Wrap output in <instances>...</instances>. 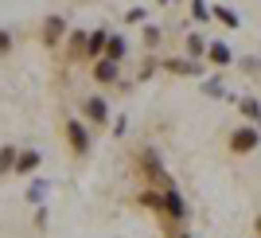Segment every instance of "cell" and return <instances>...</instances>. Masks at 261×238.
<instances>
[{"instance_id": "cell-1", "label": "cell", "mask_w": 261, "mask_h": 238, "mask_svg": "<svg viewBox=\"0 0 261 238\" xmlns=\"http://www.w3.org/2000/svg\"><path fill=\"white\" fill-rule=\"evenodd\" d=\"M257 145H261V133L253 129V125H242V129L230 133V152H234V156H246V152H253Z\"/></svg>"}, {"instance_id": "cell-2", "label": "cell", "mask_w": 261, "mask_h": 238, "mask_svg": "<svg viewBox=\"0 0 261 238\" xmlns=\"http://www.w3.org/2000/svg\"><path fill=\"white\" fill-rule=\"evenodd\" d=\"M86 117L94 121V125H106V121H109V106H106V98H90V102H86Z\"/></svg>"}, {"instance_id": "cell-3", "label": "cell", "mask_w": 261, "mask_h": 238, "mask_svg": "<svg viewBox=\"0 0 261 238\" xmlns=\"http://www.w3.org/2000/svg\"><path fill=\"white\" fill-rule=\"evenodd\" d=\"M63 32H66L63 16H51V20L43 23V43H47V47H55V43H59V39H63Z\"/></svg>"}, {"instance_id": "cell-4", "label": "cell", "mask_w": 261, "mask_h": 238, "mask_svg": "<svg viewBox=\"0 0 261 238\" xmlns=\"http://www.w3.org/2000/svg\"><path fill=\"white\" fill-rule=\"evenodd\" d=\"M94 78H98L101 86L117 82V63H109V59H98V66H94Z\"/></svg>"}, {"instance_id": "cell-5", "label": "cell", "mask_w": 261, "mask_h": 238, "mask_svg": "<svg viewBox=\"0 0 261 238\" xmlns=\"http://www.w3.org/2000/svg\"><path fill=\"white\" fill-rule=\"evenodd\" d=\"M66 133H70V145H74L78 152H86V149H90V141H86V129H82L78 121H66Z\"/></svg>"}, {"instance_id": "cell-6", "label": "cell", "mask_w": 261, "mask_h": 238, "mask_svg": "<svg viewBox=\"0 0 261 238\" xmlns=\"http://www.w3.org/2000/svg\"><path fill=\"white\" fill-rule=\"evenodd\" d=\"M207 59H211L215 66H230V47H226V43H211V47H207Z\"/></svg>"}, {"instance_id": "cell-7", "label": "cell", "mask_w": 261, "mask_h": 238, "mask_svg": "<svg viewBox=\"0 0 261 238\" xmlns=\"http://www.w3.org/2000/svg\"><path fill=\"white\" fill-rule=\"evenodd\" d=\"M101 51H106V28H98V32L86 39V55H90V59H98Z\"/></svg>"}, {"instance_id": "cell-8", "label": "cell", "mask_w": 261, "mask_h": 238, "mask_svg": "<svg viewBox=\"0 0 261 238\" xmlns=\"http://www.w3.org/2000/svg\"><path fill=\"white\" fill-rule=\"evenodd\" d=\"M121 55H125V39H121V35H113V39L106 43V51H101V59H109V63H117Z\"/></svg>"}, {"instance_id": "cell-9", "label": "cell", "mask_w": 261, "mask_h": 238, "mask_svg": "<svg viewBox=\"0 0 261 238\" xmlns=\"http://www.w3.org/2000/svg\"><path fill=\"white\" fill-rule=\"evenodd\" d=\"M35 164H39V156H35V152H23L20 160H16V172H32Z\"/></svg>"}, {"instance_id": "cell-10", "label": "cell", "mask_w": 261, "mask_h": 238, "mask_svg": "<svg viewBox=\"0 0 261 238\" xmlns=\"http://www.w3.org/2000/svg\"><path fill=\"white\" fill-rule=\"evenodd\" d=\"M168 70H175V75H195L199 66H191V63H184V59H172V63H168Z\"/></svg>"}, {"instance_id": "cell-11", "label": "cell", "mask_w": 261, "mask_h": 238, "mask_svg": "<svg viewBox=\"0 0 261 238\" xmlns=\"http://www.w3.org/2000/svg\"><path fill=\"white\" fill-rule=\"evenodd\" d=\"M82 51H86V35H82V32H74V35H70V55L78 59Z\"/></svg>"}, {"instance_id": "cell-12", "label": "cell", "mask_w": 261, "mask_h": 238, "mask_svg": "<svg viewBox=\"0 0 261 238\" xmlns=\"http://www.w3.org/2000/svg\"><path fill=\"white\" fill-rule=\"evenodd\" d=\"M242 113L257 121V117H261V106H257V102H253V98H246V102H242Z\"/></svg>"}, {"instance_id": "cell-13", "label": "cell", "mask_w": 261, "mask_h": 238, "mask_svg": "<svg viewBox=\"0 0 261 238\" xmlns=\"http://www.w3.org/2000/svg\"><path fill=\"white\" fill-rule=\"evenodd\" d=\"M215 16H218V20H222V23H226V28H238V16H234V12H230V8H218Z\"/></svg>"}, {"instance_id": "cell-14", "label": "cell", "mask_w": 261, "mask_h": 238, "mask_svg": "<svg viewBox=\"0 0 261 238\" xmlns=\"http://www.w3.org/2000/svg\"><path fill=\"white\" fill-rule=\"evenodd\" d=\"M187 51H191V55H203V39H199V35H187Z\"/></svg>"}, {"instance_id": "cell-15", "label": "cell", "mask_w": 261, "mask_h": 238, "mask_svg": "<svg viewBox=\"0 0 261 238\" xmlns=\"http://www.w3.org/2000/svg\"><path fill=\"white\" fill-rule=\"evenodd\" d=\"M195 16H199V20H207V4H203V0H195Z\"/></svg>"}, {"instance_id": "cell-16", "label": "cell", "mask_w": 261, "mask_h": 238, "mask_svg": "<svg viewBox=\"0 0 261 238\" xmlns=\"http://www.w3.org/2000/svg\"><path fill=\"white\" fill-rule=\"evenodd\" d=\"M8 47H12V39H8L4 32H0V51H8Z\"/></svg>"}, {"instance_id": "cell-17", "label": "cell", "mask_w": 261, "mask_h": 238, "mask_svg": "<svg viewBox=\"0 0 261 238\" xmlns=\"http://www.w3.org/2000/svg\"><path fill=\"white\" fill-rule=\"evenodd\" d=\"M257 234H261V219H257Z\"/></svg>"}, {"instance_id": "cell-18", "label": "cell", "mask_w": 261, "mask_h": 238, "mask_svg": "<svg viewBox=\"0 0 261 238\" xmlns=\"http://www.w3.org/2000/svg\"><path fill=\"white\" fill-rule=\"evenodd\" d=\"M184 238H191V234H184Z\"/></svg>"}]
</instances>
